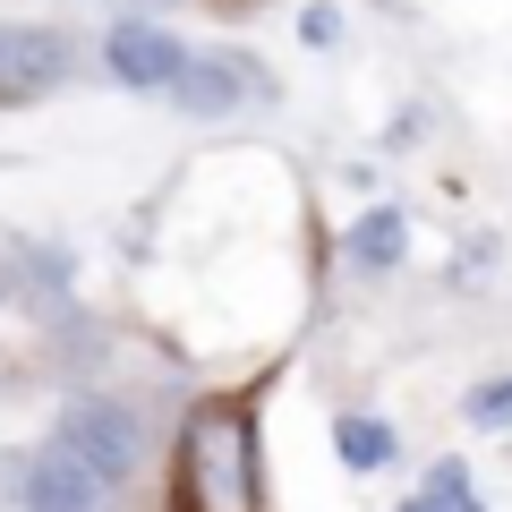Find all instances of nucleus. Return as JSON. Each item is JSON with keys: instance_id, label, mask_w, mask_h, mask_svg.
I'll use <instances>...</instances> for the list:
<instances>
[{"instance_id": "nucleus-7", "label": "nucleus", "mask_w": 512, "mask_h": 512, "mask_svg": "<svg viewBox=\"0 0 512 512\" xmlns=\"http://www.w3.org/2000/svg\"><path fill=\"white\" fill-rule=\"evenodd\" d=\"M333 453H342L350 470H384V461L402 453V436H393L384 419H342V427H333Z\"/></svg>"}, {"instance_id": "nucleus-9", "label": "nucleus", "mask_w": 512, "mask_h": 512, "mask_svg": "<svg viewBox=\"0 0 512 512\" xmlns=\"http://www.w3.org/2000/svg\"><path fill=\"white\" fill-rule=\"evenodd\" d=\"M470 419L478 427H512V376L504 384H478V393H470Z\"/></svg>"}, {"instance_id": "nucleus-12", "label": "nucleus", "mask_w": 512, "mask_h": 512, "mask_svg": "<svg viewBox=\"0 0 512 512\" xmlns=\"http://www.w3.org/2000/svg\"><path fill=\"white\" fill-rule=\"evenodd\" d=\"M402 512H478V504H470V495H410Z\"/></svg>"}, {"instance_id": "nucleus-8", "label": "nucleus", "mask_w": 512, "mask_h": 512, "mask_svg": "<svg viewBox=\"0 0 512 512\" xmlns=\"http://www.w3.org/2000/svg\"><path fill=\"white\" fill-rule=\"evenodd\" d=\"M402 248H410V222H402V214H367V222H359V239H350V256H359L367 274L402 265Z\"/></svg>"}, {"instance_id": "nucleus-1", "label": "nucleus", "mask_w": 512, "mask_h": 512, "mask_svg": "<svg viewBox=\"0 0 512 512\" xmlns=\"http://www.w3.org/2000/svg\"><path fill=\"white\" fill-rule=\"evenodd\" d=\"M180 504L188 512H256V461H248V419H239V402H214L188 427Z\"/></svg>"}, {"instance_id": "nucleus-3", "label": "nucleus", "mask_w": 512, "mask_h": 512, "mask_svg": "<svg viewBox=\"0 0 512 512\" xmlns=\"http://www.w3.org/2000/svg\"><path fill=\"white\" fill-rule=\"evenodd\" d=\"M60 69H69V43L52 26H9L0 35V103H35Z\"/></svg>"}, {"instance_id": "nucleus-2", "label": "nucleus", "mask_w": 512, "mask_h": 512, "mask_svg": "<svg viewBox=\"0 0 512 512\" xmlns=\"http://www.w3.org/2000/svg\"><path fill=\"white\" fill-rule=\"evenodd\" d=\"M60 444H69V453L86 461L103 487H111V478H128L137 461H146V427L128 419L120 402H69V410H60Z\"/></svg>"}, {"instance_id": "nucleus-10", "label": "nucleus", "mask_w": 512, "mask_h": 512, "mask_svg": "<svg viewBox=\"0 0 512 512\" xmlns=\"http://www.w3.org/2000/svg\"><path fill=\"white\" fill-rule=\"evenodd\" d=\"M333 35H342V9H308V18H299V43H316V52H325Z\"/></svg>"}, {"instance_id": "nucleus-6", "label": "nucleus", "mask_w": 512, "mask_h": 512, "mask_svg": "<svg viewBox=\"0 0 512 512\" xmlns=\"http://www.w3.org/2000/svg\"><path fill=\"white\" fill-rule=\"evenodd\" d=\"M239 86H248V77H239L231 60H188V69L171 77V103L197 111V120H222V111L239 103Z\"/></svg>"}, {"instance_id": "nucleus-11", "label": "nucleus", "mask_w": 512, "mask_h": 512, "mask_svg": "<svg viewBox=\"0 0 512 512\" xmlns=\"http://www.w3.org/2000/svg\"><path fill=\"white\" fill-rule=\"evenodd\" d=\"M427 495H470V461H436L427 470Z\"/></svg>"}, {"instance_id": "nucleus-5", "label": "nucleus", "mask_w": 512, "mask_h": 512, "mask_svg": "<svg viewBox=\"0 0 512 512\" xmlns=\"http://www.w3.org/2000/svg\"><path fill=\"white\" fill-rule=\"evenodd\" d=\"M26 512H103V478L69 444H52V453L26 461Z\"/></svg>"}, {"instance_id": "nucleus-4", "label": "nucleus", "mask_w": 512, "mask_h": 512, "mask_svg": "<svg viewBox=\"0 0 512 512\" xmlns=\"http://www.w3.org/2000/svg\"><path fill=\"white\" fill-rule=\"evenodd\" d=\"M103 60H111V77H120V86H137V94H154V86H171V77L188 69V52H180V35H163V26H111V43H103Z\"/></svg>"}]
</instances>
